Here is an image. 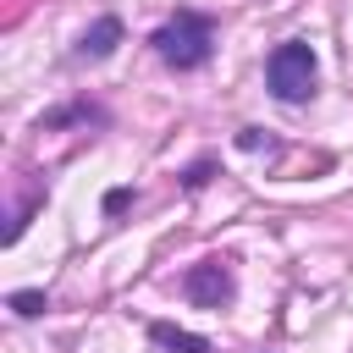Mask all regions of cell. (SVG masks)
Listing matches in <instances>:
<instances>
[{"mask_svg":"<svg viewBox=\"0 0 353 353\" xmlns=\"http://www.w3.org/2000/svg\"><path fill=\"white\" fill-rule=\"evenodd\" d=\"M154 50H160L165 66L193 72V66L210 61V50H215V28H210V17H199V11H176V17L154 33Z\"/></svg>","mask_w":353,"mask_h":353,"instance_id":"1","label":"cell"},{"mask_svg":"<svg viewBox=\"0 0 353 353\" xmlns=\"http://www.w3.org/2000/svg\"><path fill=\"white\" fill-rule=\"evenodd\" d=\"M265 72H270L276 99H287V105H298V99L314 94V55H309V44H276Z\"/></svg>","mask_w":353,"mask_h":353,"instance_id":"2","label":"cell"},{"mask_svg":"<svg viewBox=\"0 0 353 353\" xmlns=\"http://www.w3.org/2000/svg\"><path fill=\"white\" fill-rule=\"evenodd\" d=\"M182 292H188L193 303L221 309V303L232 298V270H226V259H204V265H193V270L182 276Z\"/></svg>","mask_w":353,"mask_h":353,"instance_id":"3","label":"cell"},{"mask_svg":"<svg viewBox=\"0 0 353 353\" xmlns=\"http://www.w3.org/2000/svg\"><path fill=\"white\" fill-rule=\"evenodd\" d=\"M149 342H154L160 353H210V336L182 331V325H171V320H154V325H149Z\"/></svg>","mask_w":353,"mask_h":353,"instance_id":"4","label":"cell"},{"mask_svg":"<svg viewBox=\"0 0 353 353\" xmlns=\"http://www.w3.org/2000/svg\"><path fill=\"white\" fill-rule=\"evenodd\" d=\"M116 44H121V22H116V17H99V22L77 39V55H83V61H105Z\"/></svg>","mask_w":353,"mask_h":353,"instance_id":"5","label":"cell"},{"mask_svg":"<svg viewBox=\"0 0 353 353\" xmlns=\"http://www.w3.org/2000/svg\"><path fill=\"white\" fill-rule=\"evenodd\" d=\"M11 309H17L22 320H33V314H44V292H11Z\"/></svg>","mask_w":353,"mask_h":353,"instance_id":"6","label":"cell"},{"mask_svg":"<svg viewBox=\"0 0 353 353\" xmlns=\"http://www.w3.org/2000/svg\"><path fill=\"white\" fill-rule=\"evenodd\" d=\"M127 199H132V193H127V188H116V193H105V210H127Z\"/></svg>","mask_w":353,"mask_h":353,"instance_id":"7","label":"cell"}]
</instances>
